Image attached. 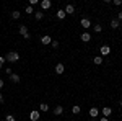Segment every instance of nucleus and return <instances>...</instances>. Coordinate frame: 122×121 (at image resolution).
Wrapping results in <instances>:
<instances>
[{
  "mask_svg": "<svg viewBox=\"0 0 122 121\" xmlns=\"http://www.w3.org/2000/svg\"><path fill=\"white\" fill-rule=\"evenodd\" d=\"M93 29L96 31V33H101V31H103V26H101V25H94Z\"/></svg>",
  "mask_w": 122,
  "mask_h": 121,
  "instance_id": "nucleus-22",
  "label": "nucleus"
},
{
  "mask_svg": "<svg viewBox=\"0 0 122 121\" xmlns=\"http://www.w3.org/2000/svg\"><path fill=\"white\" fill-rule=\"evenodd\" d=\"M56 72L57 74H64V72H65V65L62 64V62H59V64L56 65Z\"/></svg>",
  "mask_w": 122,
  "mask_h": 121,
  "instance_id": "nucleus-6",
  "label": "nucleus"
},
{
  "mask_svg": "<svg viewBox=\"0 0 122 121\" xmlns=\"http://www.w3.org/2000/svg\"><path fill=\"white\" fill-rule=\"evenodd\" d=\"M119 26H121V23H119V20H117V18L111 20V28H112V29H117Z\"/></svg>",
  "mask_w": 122,
  "mask_h": 121,
  "instance_id": "nucleus-11",
  "label": "nucleus"
},
{
  "mask_svg": "<svg viewBox=\"0 0 122 121\" xmlns=\"http://www.w3.org/2000/svg\"><path fill=\"white\" fill-rule=\"evenodd\" d=\"M5 121H15V116L13 115H7L5 116Z\"/></svg>",
  "mask_w": 122,
  "mask_h": 121,
  "instance_id": "nucleus-23",
  "label": "nucleus"
},
{
  "mask_svg": "<svg viewBox=\"0 0 122 121\" xmlns=\"http://www.w3.org/2000/svg\"><path fill=\"white\" fill-rule=\"evenodd\" d=\"M99 121H109V120H107V118H104V116H103V118H101Z\"/></svg>",
  "mask_w": 122,
  "mask_h": 121,
  "instance_id": "nucleus-33",
  "label": "nucleus"
},
{
  "mask_svg": "<svg viewBox=\"0 0 122 121\" xmlns=\"http://www.w3.org/2000/svg\"><path fill=\"white\" fill-rule=\"evenodd\" d=\"M98 115H99V110H98V108H90V116H91V118H96V116H98Z\"/></svg>",
  "mask_w": 122,
  "mask_h": 121,
  "instance_id": "nucleus-14",
  "label": "nucleus"
},
{
  "mask_svg": "<svg viewBox=\"0 0 122 121\" xmlns=\"http://www.w3.org/2000/svg\"><path fill=\"white\" fill-rule=\"evenodd\" d=\"M99 54H101V57H104V56H109V54H111V47L107 46V44L101 46V47H99Z\"/></svg>",
  "mask_w": 122,
  "mask_h": 121,
  "instance_id": "nucleus-3",
  "label": "nucleus"
},
{
  "mask_svg": "<svg viewBox=\"0 0 122 121\" xmlns=\"http://www.w3.org/2000/svg\"><path fill=\"white\" fill-rule=\"evenodd\" d=\"M39 110H41V111H49V105H47V103H41V105H39Z\"/></svg>",
  "mask_w": 122,
  "mask_h": 121,
  "instance_id": "nucleus-18",
  "label": "nucleus"
},
{
  "mask_svg": "<svg viewBox=\"0 0 122 121\" xmlns=\"http://www.w3.org/2000/svg\"><path fill=\"white\" fill-rule=\"evenodd\" d=\"M3 85H5V82H3V80H2V79H0V90H2V88H3Z\"/></svg>",
  "mask_w": 122,
  "mask_h": 121,
  "instance_id": "nucleus-30",
  "label": "nucleus"
},
{
  "mask_svg": "<svg viewBox=\"0 0 122 121\" xmlns=\"http://www.w3.org/2000/svg\"><path fill=\"white\" fill-rule=\"evenodd\" d=\"M26 13H33V7H31V5L26 7Z\"/></svg>",
  "mask_w": 122,
  "mask_h": 121,
  "instance_id": "nucleus-26",
  "label": "nucleus"
},
{
  "mask_svg": "<svg viewBox=\"0 0 122 121\" xmlns=\"http://www.w3.org/2000/svg\"><path fill=\"white\" fill-rule=\"evenodd\" d=\"M41 43H42V44H51V43H52V38L49 36V35H44V36L41 38Z\"/></svg>",
  "mask_w": 122,
  "mask_h": 121,
  "instance_id": "nucleus-8",
  "label": "nucleus"
},
{
  "mask_svg": "<svg viewBox=\"0 0 122 121\" xmlns=\"http://www.w3.org/2000/svg\"><path fill=\"white\" fill-rule=\"evenodd\" d=\"M18 31H20V35L25 38V39H29V33H28V26H25V25H20V28H18Z\"/></svg>",
  "mask_w": 122,
  "mask_h": 121,
  "instance_id": "nucleus-2",
  "label": "nucleus"
},
{
  "mask_svg": "<svg viewBox=\"0 0 122 121\" xmlns=\"http://www.w3.org/2000/svg\"><path fill=\"white\" fill-rule=\"evenodd\" d=\"M111 113H112V108H109V106H104V108H103V116H104V118L111 116Z\"/></svg>",
  "mask_w": 122,
  "mask_h": 121,
  "instance_id": "nucleus-10",
  "label": "nucleus"
},
{
  "mask_svg": "<svg viewBox=\"0 0 122 121\" xmlns=\"http://www.w3.org/2000/svg\"><path fill=\"white\" fill-rule=\"evenodd\" d=\"M117 20H122V12H119V15H117Z\"/></svg>",
  "mask_w": 122,
  "mask_h": 121,
  "instance_id": "nucleus-31",
  "label": "nucleus"
},
{
  "mask_svg": "<svg viewBox=\"0 0 122 121\" xmlns=\"http://www.w3.org/2000/svg\"><path fill=\"white\" fill-rule=\"evenodd\" d=\"M80 39H81L83 43H88V41L91 39V35H90V33H83V35L80 36Z\"/></svg>",
  "mask_w": 122,
  "mask_h": 121,
  "instance_id": "nucleus-13",
  "label": "nucleus"
},
{
  "mask_svg": "<svg viewBox=\"0 0 122 121\" xmlns=\"http://www.w3.org/2000/svg\"><path fill=\"white\" fill-rule=\"evenodd\" d=\"M29 120L31 121H38L39 120V111L38 110H33V111L29 113Z\"/></svg>",
  "mask_w": 122,
  "mask_h": 121,
  "instance_id": "nucleus-5",
  "label": "nucleus"
},
{
  "mask_svg": "<svg viewBox=\"0 0 122 121\" xmlns=\"http://www.w3.org/2000/svg\"><path fill=\"white\" fill-rule=\"evenodd\" d=\"M51 5H52V3H51V0H42V2H41V8H42V10L51 8Z\"/></svg>",
  "mask_w": 122,
  "mask_h": 121,
  "instance_id": "nucleus-9",
  "label": "nucleus"
},
{
  "mask_svg": "<svg viewBox=\"0 0 122 121\" xmlns=\"http://www.w3.org/2000/svg\"><path fill=\"white\" fill-rule=\"evenodd\" d=\"M80 25H81V28H85V29L91 28V21H90L88 18H83L81 21H80Z\"/></svg>",
  "mask_w": 122,
  "mask_h": 121,
  "instance_id": "nucleus-4",
  "label": "nucleus"
},
{
  "mask_svg": "<svg viewBox=\"0 0 122 121\" xmlns=\"http://www.w3.org/2000/svg\"><path fill=\"white\" fill-rule=\"evenodd\" d=\"M5 61H8V62H16V61H20V54L16 51H10V52H7V56H5Z\"/></svg>",
  "mask_w": 122,
  "mask_h": 121,
  "instance_id": "nucleus-1",
  "label": "nucleus"
},
{
  "mask_svg": "<svg viewBox=\"0 0 122 121\" xmlns=\"http://www.w3.org/2000/svg\"><path fill=\"white\" fill-rule=\"evenodd\" d=\"M56 121H59V120H56Z\"/></svg>",
  "mask_w": 122,
  "mask_h": 121,
  "instance_id": "nucleus-36",
  "label": "nucleus"
},
{
  "mask_svg": "<svg viewBox=\"0 0 122 121\" xmlns=\"http://www.w3.org/2000/svg\"><path fill=\"white\" fill-rule=\"evenodd\" d=\"M121 108H122V100H121Z\"/></svg>",
  "mask_w": 122,
  "mask_h": 121,
  "instance_id": "nucleus-34",
  "label": "nucleus"
},
{
  "mask_svg": "<svg viewBox=\"0 0 122 121\" xmlns=\"http://www.w3.org/2000/svg\"><path fill=\"white\" fill-rule=\"evenodd\" d=\"M80 111H81V108H80L78 105H73V106H72V113H73V115H78Z\"/></svg>",
  "mask_w": 122,
  "mask_h": 121,
  "instance_id": "nucleus-17",
  "label": "nucleus"
},
{
  "mask_svg": "<svg viewBox=\"0 0 122 121\" xmlns=\"http://www.w3.org/2000/svg\"><path fill=\"white\" fill-rule=\"evenodd\" d=\"M3 64H5V57H3V56H0V67H2Z\"/></svg>",
  "mask_w": 122,
  "mask_h": 121,
  "instance_id": "nucleus-27",
  "label": "nucleus"
},
{
  "mask_svg": "<svg viewBox=\"0 0 122 121\" xmlns=\"http://www.w3.org/2000/svg\"><path fill=\"white\" fill-rule=\"evenodd\" d=\"M3 102V95H2V92H0V103Z\"/></svg>",
  "mask_w": 122,
  "mask_h": 121,
  "instance_id": "nucleus-32",
  "label": "nucleus"
},
{
  "mask_svg": "<svg viewBox=\"0 0 122 121\" xmlns=\"http://www.w3.org/2000/svg\"><path fill=\"white\" fill-rule=\"evenodd\" d=\"M20 15H21V13H20V12H16V10H15V12H11V18H13V20H18Z\"/></svg>",
  "mask_w": 122,
  "mask_h": 121,
  "instance_id": "nucleus-21",
  "label": "nucleus"
},
{
  "mask_svg": "<svg viewBox=\"0 0 122 121\" xmlns=\"http://www.w3.org/2000/svg\"><path fill=\"white\" fill-rule=\"evenodd\" d=\"M64 12H65V15H72V13L75 12V7H73L72 3H68V5L65 7V10H64Z\"/></svg>",
  "mask_w": 122,
  "mask_h": 121,
  "instance_id": "nucleus-7",
  "label": "nucleus"
},
{
  "mask_svg": "<svg viewBox=\"0 0 122 121\" xmlns=\"http://www.w3.org/2000/svg\"><path fill=\"white\" fill-rule=\"evenodd\" d=\"M93 62H94L96 65H101V64H103V57H101V56H96V57L93 59Z\"/></svg>",
  "mask_w": 122,
  "mask_h": 121,
  "instance_id": "nucleus-16",
  "label": "nucleus"
},
{
  "mask_svg": "<svg viewBox=\"0 0 122 121\" xmlns=\"http://www.w3.org/2000/svg\"><path fill=\"white\" fill-rule=\"evenodd\" d=\"M112 3L116 7H119V5H122V0H112Z\"/></svg>",
  "mask_w": 122,
  "mask_h": 121,
  "instance_id": "nucleus-24",
  "label": "nucleus"
},
{
  "mask_svg": "<svg viewBox=\"0 0 122 121\" xmlns=\"http://www.w3.org/2000/svg\"><path fill=\"white\" fill-rule=\"evenodd\" d=\"M62 113H64V106H62V105H57L56 108H54V115L59 116V115H62Z\"/></svg>",
  "mask_w": 122,
  "mask_h": 121,
  "instance_id": "nucleus-12",
  "label": "nucleus"
},
{
  "mask_svg": "<svg viewBox=\"0 0 122 121\" xmlns=\"http://www.w3.org/2000/svg\"><path fill=\"white\" fill-rule=\"evenodd\" d=\"M57 18L64 20L65 18V12H64V10H57Z\"/></svg>",
  "mask_w": 122,
  "mask_h": 121,
  "instance_id": "nucleus-19",
  "label": "nucleus"
},
{
  "mask_svg": "<svg viewBox=\"0 0 122 121\" xmlns=\"http://www.w3.org/2000/svg\"><path fill=\"white\" fill-rule=\"evenodd\" d=\"M5 74H8V75H11V69H10V67H7V69H5Z\"/></svg>",
  "mask_w": 122,
  "mask_h": 121,
  "instance_id": "nucleus-29",
  "label": "nucleus"
},
{
  "mask_svg": "<svg viewBox=\"0 0 122 121\" xmlns=\"http://www.w3.org/2000/svg\"><path fill=\"white\" fill-rule=\"evenodd\" d=\"M34 18L36 20H42L44 18V13H42V12H36V13H34Z\"/></svg>",
  "mask_w": 122,
  "mask_h": 121,
  "instance_id": "nucleus-20",
  "label": "nucleus"
},
{
  "mask_svg": "<svg viewBox=\"0 0 122 121\" xmlns=\"http://www.w3.org/2000/svg\"><path fill=\"white\" fill-rule=\"evenodd\" d=\"M51 44H52V47H59V41H54V39H52Z\"/></svg>",
  "mask_w": 122,
  "mask_h": 121,
  "instance_id": "nucleus-25",
  "label": "nucleus"
},
{
  "mask_svg": "<svg viewBox=\"0 0 122 121\" xmlns=\"http://www.w3.org/2000/svg\"><path fill=\"white\" fill-rule=\"evenodd\" d=\"M39 0H29V5H31V7H33V5H36V3H38Z\"/></svg>",
  "mask_w": 122,
  "mask_h": 121,
  "instance_id": "nucleus-28",
  "label": "nucleus"
},
{
  "mask_svg": "<svg viewBox=\"0 0 122 121\" xmlns=\"http://www.w3.org/2000/svg\"><path fill=\"white\" fill-rule=\"evenodd\" d=\"M72 121H75V120H72Z\"/></svg>",
  "mask_w": 122,
  "mask_h": 121,
  "instance_id": "nucleus-35",
  "label": "nucleus"
},
{
  "mask_svg": "<svg viewBox=\"0 0 122 121\" xmlns=\"http://www.w3.org/2000/svg\"><path fill=\"white\" fill-rule=\"evenodd\" d=\"M10 80H11L13 84H18V82H20V75L18 74H11V75H10Z\"/></svg>",
  "mask_w": 122,
  "mask_h": 121,
  "instance_id": "nucleus-15",
  "label": "nucleus"
}]
</instances>
